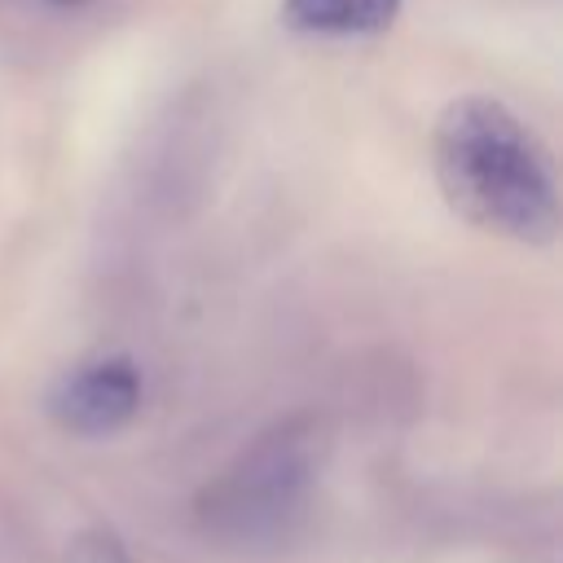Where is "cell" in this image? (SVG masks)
Returning a JSON list of instances; mask_svg holds the SVG:
<instances>
[{
  "label": "cell",
  "instance_id": "cell-1",
  "mask_svg": "<svg viewBox=\"0 0 563 563\" xmlns=\"http://www.w3.org/2000/svg\"><path fill=\"white\" fill-rule=\"evenodd\" d=\"M431 163L444 202L484 233L545 246L559 233V180L541 136L497 97L471 92L440 110Z\"/></svg>",
  "mask_w": 563,
  "mask_h": 563
},
{
  "label": "cell",
  "instance_id": "cell-2",
  "mask_svg": "<svg viewBox=\"0 0 563 563\" xmlns=\"http://www.w3.org/2000/svg\"><path fill=\"white\" fill-rule=\"evenodd\" d=\"M312 431L286 422L224 471L202 497V523L229 541H273L299 515L312 484Z\"/></svg>",
  "mask_w": 563,
  "mask_h": 563
},
{
  "label": "cell",
  "instance_id": "cell-3",
  "mask_svg": "<svg viewBox=\"0 0 563 563\" xmlns=\"http://www.w3.org/2000/svg\"><path fill=\"white\" fill-rule=\"evenodd\" d=\"M141 409V369L128 356H92L57 378L48 413L75 435H110Z\"/></svg>",
  "mask_w": 563,
  "mask_h": 563
},
{
  "label": "cell",
  "instance_id": "cell-4",
  "mask_svg": "<svg viewBox=\"0 0 563 563\" xmlns=\"http://www.w3.org/2000/svg\"><path fill=\"white\" fill-rule=\"evenodd\" d=\"M396 13L400 0H282V22L303 35H374Z\"/></svg>",
  "mask_w": 563,
  "mask_h": 563
},
{
  "label": "cell",
  "instance_id": "cell-5",
  "mask_svg": "<svg viewBox=\"0 0 563 563\" xmlns=\"http://www.w3.org/2000/svg\"><path fill=\"white\" fill-rule=\"evenodd\" d=\"M66 563H141L114 532L106 528H88L79 537H70L66 545Z\"/></svg>",
  "mask_w": 563,
  "mask_h": 563
}]
</instances>
